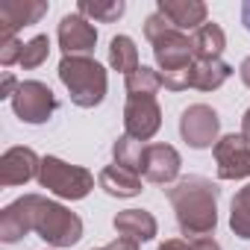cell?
Instances as JSON below:
<instances>
[{
	"instance_id": "obj_4",
	"label": "cell",
	"mask_w": 250,
	"mask_h": 250,
	"mask_svg": "<svg viewBox=\"0 0 250 250\" xmlns=\"http://www.w3.org/2000/svg\"><path fill=\"white\" fill-rule=\"evenodd\" d=\"M80 9H83V12L103 15V18H115V15H121V12H124V3H115V6H109V9H100V6H88V3H83Z\"/></svg>"
},
{
	"instance_id": "obj_2",
	"label": "cell",
	"mask_w": 250,
	"mask_h": 250,
	"mask_svg": "<svg viewBox=\"0 0 250 250\" xmlns=\"http://www.w3.org/2000/svg\"><path fill=\"white\" fill-rule=\"evenodd\" d=\"M159 12L162 15H171V21L174 24H180V27H191L194 21H200L203 18V6H177V3H159Z\"/></svg>"
},
{
	"instance_id": "obj_3",
	"label": "cell",
	"mask_w": 250,
	"mask_h": 250,
	"mask_svg": "<svg viewBox=\"0 0 250 250\" xmlns=\"http://www.w3.org/2000/svg\"><path fill=\"white\" fill-rule=\"evenodd\" d=\"M136 50H133V42L130 39H115L112 42V62L115 65H124V62H133Z\"/></svg>"
},
{
	"instance_id": "obj_1",
	"label": "cell",
	"mask_w": 250,
	"mask_h": 250,
	"mask_svg": "<svg viewBox=\"0 0 250 250\" xmlns=\"http://www.w3.org/2000/svg\"><path fill=\"white\" fill-rule=\"evenodd\" d=\"M91 42H94V30L83 18H77V15L62 18V44H65V50H88Z\"/></svg>"
},
{
	"instance_id": "obj_5",
	"label": "cell",
	"mask_w": 250,
	"mask_h": 250,
	"mask_svg": "<svg viewBox=\"0 0 250 250\" xmlns=\"http://www.w3.org/2000/svg\"><path fill=\"white\" fill-rule=\"evenodd\" d=\"M241 21H244V27L250 30V0H247L244 6H241Z\"/></svg>"
}]
</instances>
